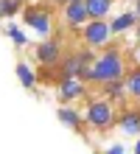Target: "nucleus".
Masks as SVG:
<instances>
[{
	"mask_svg": "<svg viewBox=\"0 0 140 154\" xmlns=\"http://www.w3.org/2000/svg\"><path fill=\"white\" fill-rule=\"evenodd\" d=\"M120 73H123V62H120L118 53H107L104 59H98V62H95V67H92V70H87V76H90V79L104 81V84H109V81H118Z\"/></svg>",
	"mask_w": 140,
	"mask_h": 154,
	"instance_id": "obj_1",
	"label": "nucleus"
},
{
	"mask_svg": "<svg viewBox=\"0 0 140 154\" xmlns=\"http://www.w3.org/2000/svg\"><path fill=\"white\" fill-rule=\"evenodd\" d=\"M109 34H112V25H107L104 20H92L87 28H84V39L90 45H107Z\"/></svg>",
	"mask_w": 140,
	"mask_h": 154,
	"instance_id": "obj_2",
	"label": "nucleus"
},
{
	"mask_svg": "<svg viewBox=\"0 0 140 154\" xmlns=\"http://www.w3.org/2000/svg\"><path fill=\"white\" fill-rule=\"evenodd\" d=\"M87 3L84 0H70V3H64V20H67L70 25H81V23H87Z\"/></svg>",
	"mask_w": 140,
	"mask_h": 154,
	"instance_id": "obj_3",
	"label": "nucleus"
},
{
	"mask_svg": "<svg viewBox=\"0 0 140 154\" xmlns=\"http://www.w3.org/2000/svg\"><path fill=\"white\" fill-rule=\"evenodd\" d=\"M87 121H90L92 126H107V123L112 121V109H109V104L95 101V104L87 109Z\"/></svg>",
	"mask_w": 140,
	"mask_h": 154,
	"instance_id": "obj_4",
	"label": "nucleus"
},
{
	"mask_svg": "<svg viewBox=\"0 0 140 154\" xmlns=\"http://www.w3.org/2000/svg\"><path fill=\"white\" fill-rule=\"evenodd\" d=\"M25 23L31 25V28H36L39 34H48L51 31V17L42 11V8H31V11L25 14Z\"/></svg>",
	"mask_w": 140,
	"mask_h": 154,
	"instance_id": "obj_5",
	"label": "nucleus"
},
{
	"mask_svg": "<svg viewBox=\"0 0 140 154\" xmlns=\"http://www.w3.org/2000/svg\"><path fill=\"white\" fill-rule=\"evenodd\" d=\"M36 56H39V62L51 65V62L59 59V45H56V42H42L39 48H36Z\"/></svg>",
	"mask_w": 140,
	"mask_h": 154,
	"instance_id": "obj_6",
	"label": "nucleus"
},
{
	"mask_svg": "<svg viewBox=\"0 0 140 154\" xmlns=\"http://www.w3.org/2000/svg\"><path fill=\"white\" fill-rule=\"evenodd\" d=\"M84 3H87V11H90L92 20H101L109 11V0H84Z\"/></svg>",
	"mask_w": 140,
	"mask_h": 154,
	"instance_id": "obj_7",
	"label": "nucleus"
},
{
	"mask_svg": "<svg viewBox=\"0 0 140 154\" xmlns=\"http://www.w3.org/2000/svg\"><path fill=\"white\" fill-rule=\"evenodd\" d=\"M84 93V87L79 84V81H73V79H62V98H76Z\"/></svg>",
	"mask_w": 140,
	"mask_h": 154,
	"instance_id": "obj_8",
	"label": "nucleus"
},
{
	"mask_svg": "<svg viewBox=\"0 0 140 154\" xmlns=\"http://www.w3.org/2000/svg\"><path fill=\"white\" fill-rule=\"evenodd\" d=\"M120 129L123 132H140V115L137 112H129V115H123V121H120Z\"/></svg>",
	"mask_w": 140,
	"mask_h": 154,
	"instance_id": "obj_9",
	"label": "nucleus"
},
{
	"mask_svg": "<svg viewBox=\"0 0 140 154\" xmlns=\"http://www.w3.org/2000/svg\"><path fill=\"white\" fill-rule=\"evenodd\" d=\"M135 11H126V14H120L118 17V20L115 23H112V31H126V28H132V25H135Z\"/></svg>",
	"mask_w": 140,
	"mask_h": 154,
	"instance_id": "obj_10",
	"label": "nucleus"
},
{
	"mask_svg": "<svg viewBox=\"0 0 140 154\" xmlns=\"http://www.w3.org/2000/svg\"><path fill=\"white\" fill-rule=\"evenodd\" d=\"M17 73H20V81H23L25 87H34V73H31L28 65H17Z\"/></svg>",
	"mask_w": 140,
	"mask_h": 154,
	"instance_id": "obj_11",
	"label": "nucleus"
},
{
	"mask_svg": "<svg viewBox=\"0 0 140 154\" xmlns=\"http://www.w3.org/2000/svg\"><path fill=\"white\" fill-rule=\"evenodd\" d=\"M59 118H62L67 126H79V123H81V121H79V115H76V112H70V109H59Z\"/></svg>",
	"mask_w": 140,
	"mask_h": 154,
	"instance_id": "obj_12",
	"label": "nucleus"
},
{
	"mask_svg": "<svg viewBox=\"0 0 140 154\" xmlns=\"http://www.w3.org/2000/svg\"><path fill=\"white\" fill-rule=\"evenodd\" d=\"M17 8H20V0H3V3H0V14H14Z\"/></svg>",
	"mask_w": 140,
	"mask_h": 154,
	"instance_id": "obj_13",
	"label": "nucleus"
},
{
	"mask_svg": "<svg viewBox=\"0 0 140 154\" xmlns=\"http://www.w3.org/2000/svg\"><path fill=\"white\" fill-rule=\"evenodd\" d=\"M126 84H129V90H132V95H137V98H140V70H135V73L129 76Z\"/></svg>",
	"mask_w": 140,
	"mask_h": 154,
	"instance_id": "obj_14",
	"label": "nucleus"
},
{
	"mask_svg": "<svg viewBox=\"0 0 140 154\" xmlns=\"http://www.w3.org/2000/svg\"><path fill=\"white\" fill-rule=\"evenodd\" d=\"M8 37H11L14 42H25V37H23L20 31H14V28H8Z\"/></svg>",
	"mask_w": 140,
	"mask_h": 154,
	"instance_id": "obj_15",
	"label": "nucleus"
},
{
	"mask_svg": "<svg viewBox=\"0 0 140 154\" xmlns=\"http://www.w3.org/2000/svg\"><path fill=\"white\" fill-rule=\"evenodd\" d=\"M135 14H137V17H140V0H137V6H135Z\"/></svg>",
	"mask_w": 140,
	"mask_h": 154,
	"instance_id": "obj_16",
	"label": "nucleus"
},
{
	"mask_svg": "<svg viewBox=\"0 0 140 154\" xmlns=\"http://www.w3.org/2000/svg\"><path fill=\"white\" fill-rule=\"evenodd\" d=\"M59 3H70V0H59Z\"/></svg>",
	"mask_w": 140,
	"mask_h": 154,
	"instance_id": "obj_17",
	"label": "nucleus"
},
{
	"mask_svg": "<svg viewBox=\"0 0 140 154\" xmlns=\"http://www.w3.org/2000/svg\"><path fill=\"white\" fill-rule=\"evenodd\" d=\"M137 154H140V143H137Z\"/></svg>",
	"mask_w": 140,
	"mask_h": 154,
	"instance_id": "obj_18",
	"label": "nucleus"
},
{
	"mask_svg": "<svg viewBox=\"0 0 140 154\" xmlns=\"http://www.w3.org/2000/svg\"><path fill=\"white\" fill-rule=\"evenodd\" d=\"M137 37H140V31H137Z\"/></svg>",
	"mask_w": 140,
	"mask_h": 154,
	"instance_id": "obj_19",
	"label": "nucleus"
},
{
	"mask_svg": "<svg viewBox=\"0 0 140 154\" xmlns=\"http://www.w3.org/2000/svg\"><path fill=\"white\" fill-rule=\"evenodd\" d=\"M137 59H140V53H137Z\"/></svg>",
	"mask_w": 140,
	"mask_h": 154,
	"instance_id": "obj_20",
	"label": "nucleus"
}]
</instances>
